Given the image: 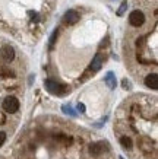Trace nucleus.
Segmentation results:
<instances>
[{"label": "nucleus", "mask_w": 158, "mask_h": 159, "mask_svg": "<svg viewBox=\"0 0 158 159\" xmlns=\"http://www.w3.org/2000/svg\"><path fill=\"white\" fill-rule=\"evenodd\" d=\"M45 88H47V91L53 95H65L67 91H69V88L62 85V83L56 82V80H53V79H47L45 80Z\"/></svg>", "instance_id": "nucleus-1"}, {"label": "nucleus", "mask_w": 158, "mask_h": 159, "mask_svg": "<svg viewBox=\"0 0 158 159\" xmlns=\"http://www.w3.org/2000/svg\"><path fill=\"white\" fill-rule=\"evenodd\" d=\"M2 105H3V110L6 112H10V114H13V112H16V111L19 110V101H18V98H15V97H6L3 99Z\"/></svg>", "instance_id": "nucleus-2"}, {"label": "nucleus", "mask_w": 158, "mask_h": 159, "mask_svg": "<svg viewBox=\"0 0 158 159\" xmlns=\"http://www.w3.org/2000/svg\"><path fill=\"white\" fill-rule=\"evenodd\" d=\"M145 22V15L142 10H133L132 13L129 15V24L133 26V28H139V26H142Z\"/></svg>", "instance_id": "nucleus-3"}, {"label": "nucleus", "mask_w": 158, "mask_h": 159, "mask_svg": "<svg viewBox=\"0 0 158 159\" xmlns=\"http://www.w3.org/2000/svg\"><path fill=\"white\" fill-rule=\"evenodd\" d=\"M79 13H78L76 10H73V9H70V10H67L66 13H65V18H63V20H65V24L66 25H75L79 20Z\"/></svg>", "instance_id": "nucleus-4"}, {"label": "nucleus", "mask_w": 158, "mask_h": 159, "mask_svg": "<svg viewBox=\"0 0 158 159\" xmlns=\"http://www.w3.org/2000/svg\"><path fill=\"white\" fill-rule=\"evenodd\" d=\"M0 57L3 58L5 61H12L15 58V50L10 45H3L0 50Z\"/></svg>", "instance_id": "nucleus-5"}, {"label": "nucleus", "mask_w": 158, "mask_h": 159, "mask_svg": "<svg viewBox=\"0 0 158 159\" xmlns=\"http://www.w3.org/2000/svg\"><path fill=\"white\" fill-rule=\"evenodd\" d=\"M145 85L149 89H158V75L157 73H149L148 76L145 77Z\"/></svg>", "instance_id": "nucleus-6"}, {"label": "nucleus", "mask_w": 158, "mask_h": 159, "mask_svg": "<svg viewBox=\"0 0 158 159\" xmlns=\"http://www.w3.org/2000/svg\"><path fill=\"white\" fill-rule=\"evenodd\" d=\"M108 148H107V143H94V145L89 146V152H91L92 155H101L104 150H107Z\"/></svg>", "instance_id": "nucleus-7"}, {"label": "nucleus", "mask_w": 158, "mask_h": 159, "mask_svg": "<svg viewBox=\"0 0 158 159\" xmlns=\"http://www.w3.org/2000/svg\"><path fill=\"white\" fill-rule=\"evenodd\" d=\"M103 60H104V57H103V54L101 53H98V54H95V57L92 58V63H91V70L92 72H98L101 69V64H103Z\"/></svg>", "instance_id": "nucleus-8"}, {"label": "nucleus", "mask_w": 158, "mask_h": 159, "mask_svg": "<svg viewBox=\"0 0 158 159\" xmlns=\"http://www.w3.org/2000/svg\"><path fill=\"white\" fill-rule=\"evenodd\" d=\"M104 82L107 83L111 89H114V88H116V76H114V73H113V72L107 73V75H105V77H104Z\"/></svg>", "instance_id": "nucleus-9"}, {"label": "nucleus", "mask_w": 158, "mask_h": 159, "mask_svg": "<svg viewBox=\"0 0 158 159\" xmlns=\"http://www.w3.org/2000/svg\"><path fill=\"white\" fill-rule=\"evenodd\" d=\"M120 143H122V146H123L125 149H130V148H132V139L127 137V136L120 137Z\"/></svg>", "instance_id": "nucleus-10"}, {"label": "nucleus", "mask_w": 158, "mask_h": 159, "mask_svg": "<svg viewBox=\"0 0 158 159\" xmlns=\"http://www.w3.org/2000/svg\"><path fill=\"white\" fill-rule=\"evenodd\" d=\"M126 9H127V2H123V3H122V6L119 7V10H117V15H119V16H122V15L125 13Z\"/></svg>", "instance_id": "nucleus-11"}, {"label": "nucleus", "mask_w": 158, "mask_h": 159, "mask_svg": "<svg viewBox=\"0 0 158 159\" xmlns=\"http://www.w3.org/2000/svg\"><path fill=\"white\" fill-rule=\"evenodd\" d=\"M57 35H59V31H57V29H56V31L53 32L51 38H50V48H51L53 45H54V43H56V38H57Z\"/></svg>", "instance_id": "nucleus-12"}, {"label": "nucleus", "mask_w": 158, "mask_h": 159, "mask_svg": "<svg viewBox=\"0 0 158 159\" xmlns=\"http://www.w3.org/2000/svg\"><path fill=\"white\" fill-rule=\"evenodd\" d=\"M63 111H65V112H66V114H70V116H76V114H75V112H73V110L72 108H70V107H67V105H63Z\"/></svg>", "instance_id": "nucleus-13"}, {"label": "nucleus", "mask_w": 158, "mask_h": 159, "mask_svg": "<svg viewBox=\"0 0 158 159\" xmlns=\"http://www.w3.org/2000/svg\"><path fill=\"white\" fill-rule=\"evenodd\" d=\"M5 140H6V134L3 133V131H0V146L5 143Z\"/></svg>", "instance_id": "nucleus-14"}, {"label": "nucleus", "mask_w": 158, "mask_h": 159, "mask_svg": "<svg viewBox=\"0 0 158 159\" xmlns=\"http://www.w3.org/2000/svg\"><path fill=\"white\" fill-rule=\"evenodd\" d=\"M122 83H123V88H125V89H130V82H129V80H126V79H125Z\"/></svg>", "instance_id": "nucleus-15"}, {"label": "nucleus", "mask_w": 158, "mask_h": 159, "mask_svg": "<svg viewBox=\"0 0 158 159\" xmlns=\"http://www.w3.org/2000/svg\"><path fill=\"white\" fill-rule=\"evenodd\" d=\"M78 111H81V112H85V105L79 102V104H78Z\"/></svg>", "instance_id": "nucleus-16"}, {"label": "nucleus", "mask_w": 158, "mask_h": 159, "mask_svg": "<svg viewBox=\"0 0 158 159\" xmlns=\"http://www.w3.org/2000/svg\"><path fill=\"white\" fill-rule=\"evenodd\" d=\"M120 159H123V158H122V156H120Z\"/></svg>", "instance_id": "nucleus-17"}]
</instances>
